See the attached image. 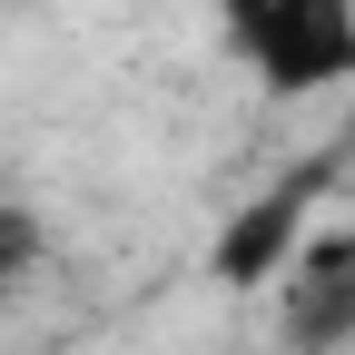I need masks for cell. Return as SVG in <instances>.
<instances>
[{"instance_id":"obj_1","label":"cell","mask_w":355,"mask_h":355,"mask_svg":"<svg viewBox=\"0 0 355 355\" xmlns=\"http://www.w3.org/2000/svg\"><path fill=\"white\" fill-rule=\"evenodd\" d=\"M227 30L266 99H326L355 79V0H227Z\"/></svg>"},{"instance_id":"obj_2","label":"cell","mask_w":355,"mask_h":355,"mask_svg":"<svg viewBox=\"0 0 355 355\" xmlns=\"http://www.w3.org/2000/svg\"><path fill=\"white\" fill-rule=\"evenodd\" d=\"M296 227H306V198H296V188H286V198H266L257 217H237V227L217 237V277H227V286L277 277V266H286V247H296Z\"/></svg>"},{"instance_id":"obj_3","label":"cell","mask_w":355,"mask_h":355,"mask_svg":"<svg viewBox=\"0 0 355 355\" xmlns=\"http://www.w3.org/2000/svg\"><path fill=\"white\" fill-rule=\"evenodd\" d=\"M306 266V286H296V345H316V336H345L355 326V237H336V247H306L296 257Z\"/></svg>"},{"instance_id":"obj_4","label":"cell","mask_w":355,"mask_h":355,"mask_svg":"<svg viewBox=\"0 0 355 355\" xmlns=\"http://www.w3.org/2000/svg\"><path fill=\"white\" fill-rule=\"evenodd\" d=\"M40 266H50V217H40L30 198H0V306H10Z\"/></svg>"}]
</instances>
